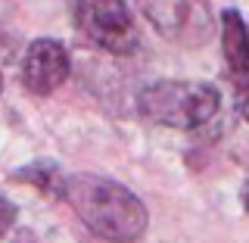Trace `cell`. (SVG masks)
<instances>
[{"label":"cell","instance_id":"ba28073f","mask_svg":"<svg viewBox=\"0 0 249 243\" xmlns=\"http://www.w3.org/2000/svg\"><path fill=\"white\" fill-rule=\"evenodd\" d=\"M13 222H16V206L3 197V193H0V234L10 231V224H13Z\"/></svg>","mask_w":249,"mask_h":243},{"label":"cell","instance_id":"5b68a950","mask_svg":"<svg viewBox=\"0 0 249 243\" xmlns=\"http://www.w3.org/2000/svg\"><path fill=\"white\" fill-rule=\"evenodd\" d=\"M69 78V53L66 47L53 37H37L31 41V47L25 50V59H22V84L37 93V97H47L59 88Z\"/></svg>","mask_w":249,"mask_h":243},{"label":"cell","instance_id":"52a82bcc","mask_svg":"<svg viewBox=\"0 0 249 243\" xmlns=\"http://www.w3.org/2000/svg\"><path fill=\"white\" fill-rule=\"evenodd\" d=\"M13 181L19 184H31L35 190L50 193V197H62V187H66V175L53 166V162H31L13 171Z\"/></svg>","mask_w":249,"mask_h":243},{"label":"cell","instance_id":"30bf717a","mask_svg":"<svg viewBox=\"0 0 249 243\" xmlns=\"http://www.w3.org/2000/svg\"><path fill=\"white\" fill-rule=\"evenodd\" d=\"M240 200H243V206H246V212H249V181L243 184V193H240Z\"/></svg>","mask_w":249,"mask_h":243},{"label":"cell","instance_id":"8fae6325","mask_svg":"<svg viewBox=\"0 0 249 243\" xmlns=\"http://www.w3.org/2000/svg\"><path fill=\"white\" fill-rule=\"evenodd\" d=\"M0 91H3V75H0Z\"/></svg>","mask_w":249,"mask_h":243},{"label":"cell","instance_id":"9c48e42d","mask_svg":"<svg viewBox=\"0 0 249 243\" xmlns=\"http://www.w3.org/2000/svg\"><path fill=\"white\" fill-rule=\"evenodd\" d=\"M240 112H243V119L249 122V93H246L243 100H240Z\"/></svg>","mask_w":249,"mask_h":243},{"label":"cell","instance_id":"3957f363","mask_svg":"<svg viewBox=\"0 0 249 243\" xmlns=\"http://www.w3.org/2000/svg\"><path fill=\"white\" fill-rule=\"evenodd\" d=\"M137 6L165 41L181 47H202L215 35L209 0H137Z\"/></svg>","mask_w":249,"mask_h":243},{"label":"cell","instance_id":"7a4b0ae2","mask_svg":"<svg viewBox=\"0 0 249 243\" xmlns=\"http://www.w3.org/2000/svg\"><path fill=\"white\" fill-rule=\"evenodd\" d=\"M221 106V93L206 81H153L140 91L137 112L146 122L168 128H196L206 125Z\"/></svg>","mask_w":249,"mask_h":243},{"label":"cell","instance_id":"277c9868","mask_svg":"<svg viewBox=\"0 0 249 243\" xmlns=\"http://www.w3.org/2000/svg\"><path fill=\"white\" fill-rule=\"evenodd\" d=\"M75 25L106 53L128 56L140 47V31L124 0H75Z\"/></svg>","mask_w":249,"mask_h":243},{"label":"cell","instance_id":"8992f818","mask_svg":"<svg viewBox=\"0 0 249 243\" xmlns=\"http://www.w3.org/2000/svg\"><path fill=\"white\" fill-rule=\"evenodd\" d=\"M221 47H224V59H228L231 72L249 75V28L233 6L221 13Z\"/></svg>","mask_w":249,"mask_h":243},{"label":"cell","instance_id":"6da1fadb","mask_svg":"<svg viewBox=\"0 0 249 243\" xmlns=\"http://www.w3.org/2000/svg\"><path fill=\"white\" fill-rule=\"evenodd\" d=\"M62 200L75 209L81 224L109 243H134L146 231V206L124 184L100 175L66 178Z\"/></svg>","mask_w":249,"mask_h":243}]
</instances>
